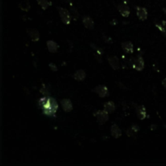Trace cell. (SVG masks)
<instances>
[{
	"label": "cell",
	"instance_id": "obj_21",
	"mask_svg": "<svg viewBox=\"0 0 166 166\" xmlns=\"http://www.w3.org/2000/svg\"><path fill=\"white\" fill-rule=\"evenodd\" d=\"M126 135H127L128 137H130V138H135V137H136V132H135V130H132L131 127L126 130Z\"/></svg>",
	"mask_w": 166,
	"mask_h": 166
},
{
	"label": "cell",
	"instance_id": "obj_15",
	"mask_svg": "<svg viewBox=\"0 0 166 166\" xmlns=\"http://www.w3.org/2000/svg\"><path fill=\"white\" fill-rule=\"evenodd\" d=\"M73 78L77 81H83L86 78V73L84 70H78L75 72V74L73 75Z\"/></svg>",
	"mask_w": 166,
	"mask_h": 166
},
{
	"label": "cell",
	"instance_id": "obj_19",
	"mask_svg": "<svg viewBox=\"0 0 166 166\" xmlns=\"http://www.w3.org/2000/svg\"><path fill=\"white\" fill-rule=\"evenodd\" d=\"M155 25L166 36V20H162L161 23H156Z\"/></svg>",
	"mask_w": 166,
	"mask_h": 166
},
{
	"label": "cell",
	"instance_id": "obj_1",
	"mask_svg": "<svg viewBox=\"0 0 166 166\" xmlns=\"http://www.w3.org/2000/svg\"><path fill=\"white\" fill-rule=\"evenodd\" d=\"M38 105L40 109H43V113L47 116H54L59 109V105L56 100L49 96H45L38 101Z\"/></svg>",
	"mask_w": 166,
	"mask_h": 166
},
{
	"label": "cell",
	"instance_id": "obj_23",
	"mask_svg": "<svg viewBox=\"0 0 166 166\" xmlns=\"http://www.w3.org/2000/svg\"><path fill=\"white\" fill-rule=\"evenodd\" d=\"M71 9H72V13L73 15V16L75 17V19L76 20L77 17H79V13H78V11H76V9L74 7H72L71 6Z\"/></svg>",
	"mask_w": 166,
	"mask_h": 166
},
{
	"label": "cell",
	"instance_id": "obj_6",
	"mask_svg": "<svg viewBox=\"0 0 166 166\" xmlns=\"http://www.w3.org/2000/svg\"><path fill=\"white\" fill-rule=\"evenodd\" d=\"M135 9H136V14H137V16L138 18L142 20V21H144L146 20L147 18H148V11L145 7H135Z\"/></svg>",
	"mask_w": 166,
	"mask_h": 166
},
{
	"label": "cell",
	"instance_id": "obj_13",
	"mask_svg": "<svg viewBox=\"0 0 166 166\" xmlns=\"http://www.w3.org/2000/svg\"><path fill=\"white\" fill-rule=\"evenodd\" d=\"M61 105H62L63 109L65 112H71L73 109L72 101L69 99H63L61 101Z\"/></svg>",
	"mask_w": 166,
	"mask_h": 166
},
{
	"label": "cell",
	"instance_id": "obj_2",
	"mask_svg": "<svg viewBox=\"0 0 166 166\" xmlns=\"http://www.w3.org/2000/svg\"><path fill=\"white\" fill-rule=\"evenodd\" d=\"M58 10H59V15H60V17H61V20L63 24H67V25L70 24L72 21V16L69 12V11L63 7H58Z\"/></svg>",
	"mask_w": 166,
	"mask_h": 166
},
{
	"label": "cell",
	"instance_id": "obj_10",
	"mask_svg": "<svg viewBox=\"0 0 166 166\" xmlns=\"http://www.w3.org/2000/svg\"><path fill=\"white\" fill-rule=\"evenodd\" d=\"M83 24H84V26L88 28V29H90V30H92L94 28L95 24L93 20L91 18L90 16H85L83 17Z\"/></svg>",
	"mask_w": 166,
	"mask_h": 166
},
{
	"label": "cell",
	"instance_id": "obj_7",
	"mask_svg": "<svg viewBox=\"0 0 166 166\" xmlns=\"http://www.w3.org/2000/svg\"><path fill=\"white\" fill-rule=\"evenodd\" d=\"M117 10L118 11L120 12L121 16L123 17H128L130 16V7L126 5V3H121V4H118L117 7Z\"/></svg>",
	"mask_w": 166,
	"mask_h": 166
},
{
	"label": "cell",
	"instance_id": "obj_17",
	"mask_svg": "<svg viewBox=\"0 0 166 166\" xmlns=\"http://www.w3.org/2000/svg\"><path fill=\"white\" fill-rule=\"evenodd\" d=\"M115 109H116L115 105L113 101H108L106 103L104 104V109L109 113H112L113 112H114Z\"/></svg>",
	"mask_w": 166,
	"mask_h": 166
},
{
	"label": "cell",
	"instance_id": "obj_14",
	"mask_svg": "<svg viewBox=\"0 0 166 166\" xmlns=\"http://www.w3.org/2000/svg\"><path fill=\"white\" fill-rule=\"evenodd\" d=\"M110 131H111V135L114 139H118L121 136V130L117 124H113Z\"/></svg>",
	"mask_w": 166,
	"mask_h": 166
},
{
	"label": "cell",
	"instance_id": "obj_11",
	"mask_svg": "<svg viewBox=\"0 0 166 166\" xmlns=\"http://www.w3.org/2000/svg\"><path fill=\"white\" fill-rule=\"evenodd\" d=\"M135 111H136V114L137 117L140 120H144L146 117H147V112H146V109L144 105H140V106H137L135 108Z\"/></svg>",
	"mask_w": 166,
	"mask_h": 166
},
{
	"label": "cell",
	"instance_id": "obj_28",
	"mask_svg": "<svg viewBox=\"0 0 166 166\" xmlns=\"http://www.w3.org/2000/svg\"><path fill=\"white\" fill-rule=\"evenodd\" d=\"M163 12H164V14H165V15L166 16V8L165 7H164V8H163Z\"/></svg>",
	"mask_w": 166,
	"mask_h": 166
},
{
	"label": "cell",
	"instance_id": "obj_8",
	"mask_svg": "<svg viewBox=\"0 0 166 166\" xmlns=\"http://www.w3.org/2000/svg\"><path fill=\"white\" fill-rule=\"evenodd\" d=\"M108 62L113 70H118L120 68V62L118 58H117L116 56H109Z\"/></svg>",
	"mask_w": 166,
	"mask_h": 166
},
{
	"label": "cell",
	"instance_id": "obj_24",
	"mask_svg": "<svg viewBox=\"0 0 166 166\" xmlns=\"http://www.w3.org/2000/svg\"><path fill=\"white\" fill-rule=\"evenodd\" d=\"M49 68L53 71V72H57L58 71V67H57V66L54 64V63H49Z\"/></svg>",
	"mask_w": 166,
	"mask_h": 166
},
{
	"label": "cell",
	"instance_id": "obj_9",
	"mask_svg": "<svg viewBox=\"0 0 166 166\" xmlns=\"http://www.w3.org/2000/svg\"><path fill=\"white\" fill-rule=\"evenodd\" d=\"M27 32L29 37H30V39L32 41L36 42V41L40 40V33L36 28H28L27 30Z\"/></svg>",
	"mask_w": 166,
	"mask_h": 166
},
{
	"label": "cell",
	"instance_id": "obj_22",
	"mask_svg": "<svg viewBox=\"0 0 166 166\" xmlns=\"http://www.w3.org/2000/svg\"><path fill=\"white\" fill-rule=\"evenodd\" d=\"M40 93H42L44 96H49V89L45 87V84L42 85V88H41V89L40 90Z\"/></svg>",
	"mask_w": 166,
	"mask_h": 166
},
{
	"label": "cell",
	"instance_id": "obj_16",
	"mask_svg": "<svg viewBox=\"0 0 166 166\" xmlns=\"http://www.w3.org/2000/svg\"><path fill=\"white\" fill-rule=\"evenodd\" d=\"M47 45V48L49 49V51L50 53H57L58 49H59V46L57 45V43L52 40H49L47 41L46 43Z\"/></svg>",
	"mask_w": 166,
	"mask_h": 166
},
{
	"label": "cell",
	"instance_id": "obj_18",
	"mask_svg": "<svg viewBox=\"0 0 166 166\" xmlns=\"http://www.w3.org/2000/svg\"><path fill=\"white\" fill-rule=\"evenodd\" d=\"M19 7H20V9L24 11H28L30 10V8H31L29 1L28 0H22L19 3Z\"/></svg>",
	"mask_w": 166,
	"mask_h": 166
},
{
	"label": "cell",
	"instance_id": "obj_4",
	"mask_svg": "<svg viewBox=\"0 0 166 166\" xmlns=\"http://www.w3.org/2000/svg\"><path fill=\"white\" fill-rule=\"evenodd\" d=\"M131 67L138 72L143 71L144 68V60L143 57L138 56L137 58L132 59L131 61Z\"/></svg>",
	"mask_w": 166,
	"mask_h": 166
},
{
	"label": "cell",
	"instance_id": "obj_3",
	"mask_svg": "<svg viewBox=\"0 0 166 166\" xmlns=\"http://www.w3.org/2000/svg\"><path fill=\"white\" fill-rule=\"evenodd\" d=\"M94 116L96 118V121L99 125H103L109 120V113L104 110H98L94 113Z\"/></svg>",
	"mask_w": 166,
	"mask_h": 166
},
{
	"label": "cell",
	"instance_id": "obj_27",
	"mask_svg": "<svg viewBox=\"0 0 166 166\" xmlns=\"http://www.w3.org/2000/svg\"><path fill=\"white\" fill-rule=\"evenodd\" d=\"M157 129V125H155V124H152L151 125V130H154Z\"/></svg>",
	"mask_w": 166,
	"mask_h": 166
},
{
	"label": "cell",
	"instance_id": "obj_5",
	"mask_svg": "<svg viewBox=\"0 0 166 166\" xmlns=\"http://www.w3.org/2000/svg\"><path fill=\"white\" fill-rule=\"evenodd\" d=\"M92 92H96L100 97H106L109 96V89L105 85H98L95 87Z\"/></svg>",
	"mask_w": 166,
	"mask_h": 166
},
{
	"label": "cell",
	"instance_id": "obj_26",
	"mask_svg": "<svg viewBox=\"0 0 166 166\" xmlns=\"http://www.w3.org/2000/svg\"><path fill=\"white\" fill-rule=\"evenodd\" d=\"M161 84H162V85H163V87H164V88L166 89V78H165V79L162 80Z\"/></svg>",
	"mask_w": 166,
	"mask_h": 166
},
{
	"label": "cell",
	"instance_id": "obj_20",
	"mask_svg": "<svg viewBox=\"0 0 166 166\" xmlns=\"http://www.w3.org/2000/svg\"><path fill=\"white\" fill-rule=\"evenodd\" d=\"M36 2L43 10H46L50 5H52V3L48 1V0H36Z\"/></svg>",
	"mask_w": 166,
	"mask_h": 166
},
{
	"label": "cell",
	"instance_id": "obj_12",
	"mask_svg": "<svg viewBox=\"0 0 166 166\" xmlns=\"http://www.w3.org/2000/svg\"><path fill=\"white\" fill-rule=\"evenodd\" d=\"M121 48L126 54H132L134 52V45L131 41H125L121 43Z\"/></svg>",
	"mask_w": 166,
	"mask_h": 166
},
{
	"label": "cell",
	"instance_id": "obj_25",
	"mask_svg": "<svg viewBox=\"0 0 166 166\" xmlns=\"http://www.w3.org/2000/svg\"><path fill=\"white\" fill-rule=\"evenodd\" d=\"M131 129L133 130H135V132L137 133L139 130V126H138V125H136V124H133V125L131 126Z\"/></svg>",
	"mask_w": 166,
	"mask_h": 166
}]
</instances>
